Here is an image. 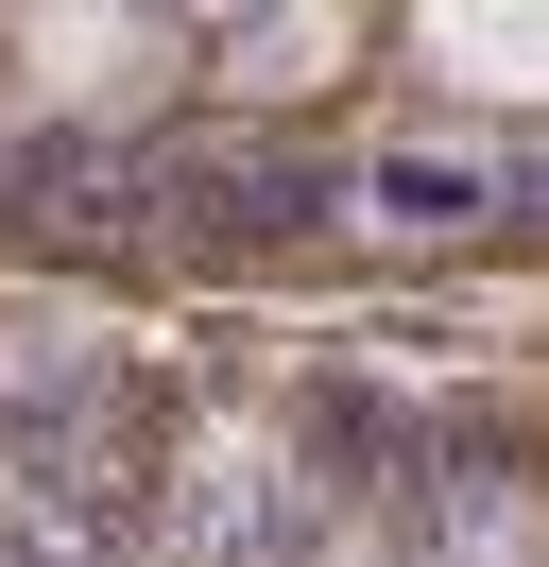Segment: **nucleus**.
<instances>
[{
    "mask_svg": "<svg viewBox=\"0 0 549 567\" xmlns=\"http://www.w3.org/2000/svg\"><path fill=\"white\" fill-rule=\"evenodd\" d=\"M0 567H103L86 516H0Z\"/></svg>",
    "mask_w": 549,
    "mask_h": 567,
    "instance_id": "nucleus-3",
    "label": "nucleus"
},
{
    "mask_svg": "<svg viewBox=\"0 0 549 567\" xmlns=\"http://www.w3.org/2000/svg\"><path fill=\"white\" fill-rule=\"evenodd\" d=\"M498 207H515L498 138H377L361 155V224H395V241H480Z\"/></svg>",
    "mask_w": 549,
    "mask_h": 567,
    "instance_id": "nucleus-1",
    "label": "nucleus"
},
{
    "mask_svg": "<svg viewBox=\"0 0 549 567\" xmlns=\"http://www.w3.org/2000/svg\"><path fill=\"white\" fill-rule=\"evenodd\" d=\"M189 207H206V241H292L309 224V155H206Z\"/></svg>",
    "mask_w": 549,
    "mask_h": 567,
    "instance_id": "nucleus-2",
    "label": "nucleus"
}]
</instances>
